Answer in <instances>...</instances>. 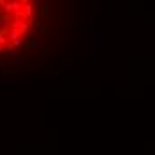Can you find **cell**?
<instances>
[{
    "instance_id": "cell-1",
    "label": "cell",
    "mask_w": 155,
    "mask_h": 155,
    "mask_svg": "<svg viewBox=\"0 0 155 155\" xmlns=\"http://www.w3.org/2000/svg\"><path fill=\"white\" fill-rule=\"evenodd\" d=\"M23 2H20V0H7V4L4 5V11L5 13H20V11H23Z\"/></svg>"
},
{
    "instance_id": "cell-2",
    "label": "cell",
    "mask_w": 155,
    "mask_h": 155,
    "mask_svg": "<svg viewBox=\"0 0 155 155\" xmlns=\"http://www.w3.org/2000/svg\"><path fill=\"white\" fill-rule=\"evenodd\" d=\"M20 38H23L21 32H20V29H11V27H9V39L15 41V39H20Z\"/></svg>"
},
{
    "instance_id": "cell-3",
    "label": "cell",
    "mask_w": 155,
    "mask_h": 155,
    "mask_svg": "<svg viewBox=\"0 0 155 155\" xmlns=\"http://www.w3.org/2000/svg\"><path fill=\"white\" fill-rule=\"evenodd\" d=\"M25 21H27V20H23V18H16V16H15V20L11 21V25H9V27H11V29H20Z\"/></svg>"
},
{
    "instance_id": "cell-4",
    "label": "cell",
    "mask_w": 155,
    "mask_h": 155,
    "mask_svg": "<svg viewBox=\"0 0 155 155\" xmlns=\"http://www.w3.org/2000/svg\"><path fill=\"white\" fill-rule=\"evenodd\" d=\"M23 13H25V16H27V20L32 18V4L31 2H27V4L23 5Z\"/></svg>"
},
{
    "instance_id": "cell-5",
    "label": "cell",
    "mask_w": 155,
    "mask_h": 155,
    "mask_svg": "<svg viewBox=\"0 0 155 155\" xmlns=\"http://www.w3.org/2000/svg\"><path fill=\"white\" fill-rule=\"evenodd\" d=\"M20 32H21V36H27V34L31 32V23H29V21H25V23L20 27Z\"/></svg>"
},
{
    "instance_id": "cell-6",
    "label": "cell",
    "mask_w": 155,
    "mask_h": 155,
    "mask_svg": "<svg viewBox=\"0 0 155 155\" xmlns=\"http://www.w3.org/2000/svg\"><path fill=\"white\" fill-rule=\"evenodd\" d=\"M31 47H39V39H38L36 36L32 38V41H31Z\"/></svg>"
},
{
    "instance_id": "cell-7",
    "label": "cell",
    "mask_w": 155,
    "mask_h": 155,
    "mask_svg": "<svg viewBox=\"0 0 155 155\" xmlns=\"http://www.w3.org/2000/svg\"><path fill=\"white\" fill-rule=\"evenodd\" d=\"M5 54L13 57V55H16V50H15V48H7V50H5Z\"/></svg>"
},
{
    "instance_id": "cell-8",
    "label": "cell",
    "mask_w": 155,
    "mask_h": 155,
    "mask_svg": "<svg viewBox=\"0 0 155 155\" xmlns=\"http://www.w3.org/2000/svg\"><path fill=\"white\" fill-rule=\"evenodd\" d=\"M13 45H15L16 48H18V47H21V38H20V39H15V41H13Z\"/></svg>"
},
{
    "instance_id": "cell-9",
    "label": "cell",
    "mask_w": 155,
    "mask_h": 155,
    "mask_svg": "<svg viewBox=\"0 0 155 155\" xmlns=\"http://www.w3.org/2000/svg\"><path fill=\"white\" fill-rule=\"evenodd\" d=\"M5 4H7V0H0V7H4Z\"/></svg>"
},
{
    "instance_id": "cell-10",
    "label": "cell",
    "mask_w": 155,
    "mask_h": 155,
    "mask_svg": "<svg viewBox=\"0 0 155 155\" xmlns=\"http://www.w3.org/2000/svg\"><path fill=\"white\" fill-rule=\"evenodd\" d=\"M20 2H23V4H27V2H31V0H20Z\"/></svg>"
}]
</instances>
